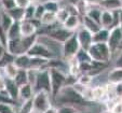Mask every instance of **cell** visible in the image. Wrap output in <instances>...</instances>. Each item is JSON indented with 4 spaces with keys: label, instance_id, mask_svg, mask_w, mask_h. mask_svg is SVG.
<instances>
[{
    "label": "cell",
    "instance_id": "cell-1",
    "mask_svg": "<svg viewBox=\"0 0 122 113\" xmlns=\"http://www.w3.org/2000/svg\"><path fill=\"white\" fill-rule=\"evenodd\" d=\"M54 98H56V101L61 106H72L75 108L78 106H84L88 102L81 94L75 90L72 85H65Z\"/></svg>",
    "mask_w": 122,
    "mask_h": 113
},
{
    "label": "cell",
    "instance_id": "cell-2",
    "mask_svg": "<svg viewBox=\"0 0 122 113\" xmlns=\"http://www.w3.org/2000/svg\"><path fill=\"white\" fill-rule=\"evenodd\" d=\"M92 60L102 62H108L111 58V52L106 42H93L88 48Z\"/></svg>",
    "mask_w": 122,
    "mask_h": 113
},
{
    "label": "cell",
    "instance_id": "cell-3",
    "mask_svg": "<svg viewBox=\"0 0 122 113\" xmlns=\"http://www.w3.org/2000/svg\"><path fill=\"white\" fill-rule=\"evenodd\" d=\"M50 69V78H51V96L55 97L57 93L67 85L68 75L64 71L56 68H49Z\"/></svg>",
    "mask_w": 122,
    "mask_h": 113
},
{
    "label": "cell",
    "instance_id": "cell-4",
    "mask_svg": "<svg viewBox=\"0 0 122 113\" xmlns=\"http://www.w3.org/2000/svg\"><path fill=\"white\" fill-rule=\"evenodd\" d=\"M32 86H34L35 93L39 92V90H46L51 94V78L49 67L38 71L37 78L35 80V83Z\"/></svg>",
    "mask_w": 122,
    "mask_h": 113
},
{
    "label": "cell",
    "instance_id": "cell-5",
    "mask_svg": "<svg viewBox=\"0 0 122 113\" xmlns=\"http://www.w3.org/2000/svg\"><path fill=\"white\" fill-rule=\"evenodd\" d=\"M50 96L51 94L46 90H39L36 92L32 97L34 101V112L42 113L46 109H48L51 106L50 104Z\"/></svg>",
    "mask_w": 122,
    "mask_h": 113
},
{
    "label": "cell",
    "instance_id": "cell-6",
    "mask_svg": "<svg viewBox=\"0 0 122 113\" xmlns=\"http://www.w3.org/2000/svg\"><path fill=\"white\" fill-rule=\"evenodd\" d=\"M80 44H79V41L77 39L76 32L71 37H69L64 43L62 44V55L64 56L66 59H69V58L75 57L78 51L80 50Z\"/></svg>",
    "mask_w": 122,
    "mask_h": 113
},
{
    "label": "cell",
    "instance_id": "cell-7",
    "mask_svg": "<svg viewBox=\"0 0 122 113\" xmlns=\"http://www.w3.org/2000/svg\"><path fill=\"white\" fill-rule=\"evenodd\" d=\"M27 54L30 57H41V58H46L48 60L52 59V58H55V55L50 51V48L44 43L38 41V40L29 48V51L27 52Z\"/></svg>",
    "mask_w": 122,
    "mask_h": 113
},
{
    "label": "cell",
    "instance_id": "cell-8",
    "mask_svg": "<svg viewBox=\"0 0 122 113\" xmlns=\"http://www.w3.org/2000/svg\"><path fill=\"white\" fill-rule=\"evenodd\" d=\"M121 44H122V30L119 25V26H116V27H112L111 29H109L107 45L110 48L111 54H113L119 50Z\"/></svg>",
    "mask_w": 122,
    "mask_h": 113
},
{
    "label": "cell",
    "instance_id": "cell-9",
    "mask_svg": "<svg viewBox=\"0 0 122 113\" xmlns=\"http://www.w3.org/2000/svg\"><path fill=\"white\" fill-rule=\"evenodd\" d=\"M76 36L80 44V47L88 51V48L93 43V33L82 26L81 28H78L76 30Z\"/></svg>",
    "mask_w": 122,
    "mask_h": 113
},
{
    "label": "cell",
    "instance_id": "cell-10",
    "mask_svg": "<svg viewBox=\"0 0 122 113\" xmlns=\"http://www.w3.org/2000/svg\"><path fill=\"white\" fill-rule=\"evenodd\" d=\"M75 32L70 31V30L66 29L65 27H55L52 30L48 32V37H50L51 39L55 40L56 42H60V43H64L69 37H71Z\"/></svg>",
    "mask_w": 122,
    "mask_h": 113
},
{
    "label": "cell",
    "instance_id": "cell-11",
    "mask_svg": "<svg viewBox=\"0 0 122 113\" xmlns=\"http://www.w3.org/2000/svg\"><path fill=\"white\" fill-rule=\"evenodd\" d=\"M19 88L20 86L14 82L13 79L5 78V92L12 100L19 99Z\"/></svg>",
    "mask_w": 122,
    "mask_h": 113
},
{
    "label": "cell",
    "instance_id": "cell-12",
    "mask_svg": "<svg viewBox=\"0 0 122 113\" xmlns=\"http://www.w3.org/2000/svg\"><path fill=\"white\" fill-rule=\"evenodd\" d=\"M101 26L102 28H106V29H111L112 27H115L112 11H107V10H103L102 11Z\"/></svg>",
    "mask_w": 122,
    "mask_h": 113
},
{
    "label": "cell",
    "instance_id": "cell-13",
    "mask_svg": "<svg viewBox=\"0 0 122 113\" xmlns=\"http://www.w3.org/2000/svg\"><path fill=\"white\" fill-rule=\"evenodd\" d=\"M35 95V89H34V86L31 85L30 83L27 84H24V85L20 86L19 88V99L21 100H27L32 98Z\"/></svg>",
    "mask_w": 122,
    "mask_h": 113
},
{
    "label": "cell",
    "instance_id": "cell-14",
    "mask_svg": "<svg viewBox=\"0 0 122 113\" xmlns=\"http://www.w3.org/2000/svg\"><path fill=\"white\" fill-rule=\"evenodd\" d=\"M62 26L70 31L76 32V30L80 26V17L79 15H69L66 19V21L62 24Z\"/></svg>",
    "mask_w": 122,
    "mask_h": 113
},
{
    "label": "cell",
    "instance_id": "cell-15",
    "mask_svg": "<svg viewBox=\"0 0 122 113\" xmlns=\"http://www.w3.org/2000/svg\"><path fill=\"white\" fill-rule=\"evenodd\" d=\"M14 64L17 66L19 69H29L30 68V56L26 54H20L16 55L14 58Z\"/></svg>",
    "mask_w": 122,
    "mask_h": 113
},
{
    "label": "cell",
    "instance_id": "cell-16",
    "mask_svg": "<svg viewBox=\"0 0 122 113\" xmlns=\"http://www.w3.org/2000/svg\"><path fill=\"white\" fill-rule=\"evenodd\" d=\"M37 35L28 36V37H21V52L22 54H26L29 48L37 41Z\"/></svg>",
    "mask_w": 122,
    "mask_h": 113
},
{
    "label": "cell",
    "instance_id": "cell-17",
    "mask_svg": "<svg viewBox=\"0 0 122 113\" xmlns=\"http://www.w3.org/2000/svg\"><path fill=\"white\" fill-rule=\"evenodd\" d=\"M98 5L102 10H107V11H116L122 8L120 0H102Z\"/></svg>",
    "mask_w": 122,
    "mask_h": 113
},
{
    "label": "cell",
    "instance_id": "cell-18",
    "mask_svg": "<svg viewBox=\"0 0 122 113\" xmlns=\"http://www.w3.org/2000/svg\"><path fill=\"white\" fill-rule=\"evenodd\" d=\"M83 21H82V26L85 28V29H88L89 31H91L92 33H95L96 31H98L99 29L102 28V26L99 25L97 22L93 21L91 17H89L88 15H83Z\"/></svg>",
    "mask_w": 122,
    "mask_h": 113
},
{
    "label": "cell",
    "instance_id": "cell-19",
    "mask_svg": "<svg viewBox=\"0 0 122 113\" xmlns=\"http://www.w3.org/2000/svg\"><path fill=\"white\" fill-rule=\"evenodd\" d=\"M7 35V40H14L21 38V26H20V22H14L11 25V27L7 30L5 32Z\"/></svg>",
    "mask_w": 122,
    "mask_h": 113
},
{
    "label": "cell",
    "instance_id": "cell-20",
    "mask_svg": "<svg viewBox=\"0 0 122 113\" xmlns=\"http://www.w3.org/2000/svg\"><path fill=\"white\" fill-rule=\"evenodd\" d=\"M108 82L113 84L121 83L122 82V68L121 67H115L111 69L108 73Z\"/></svg>",
    "mask_w": 122,
    "mask_h": 113
},
{
    "label": "cell",
    "instance_id": "cell-21",
    "mask_svg": "<svg viewBox=\"0 0 122 113\" xmlns=\"http://www.w3.org/2000/svg\"><path fill=\"white\" fill-rule=\"evenodd\" d=\"M10 14L14 22H22L24 21V16H25V9L20 7H14L13 9L7 11Z\"/></svg>",
    "mask_w": 122,
    "mask_h": 113
},
{
    "label": "cell",
    "instance_id": "cell-22",
    "mask_svg": "<svg viewBox=\"0 0 122 113\" xmlns=\"http://www.w3.org/2000/svg\"><path fill=\"white\" fill-rule=\"evenodd\" d=\"M13 23H14V21L11 16H10V14L5 10L1 9V26H2L3 31L7 32V30L11 27V25Z\"/></svg>",
    "mask_w": 122,
    "mask_h": 113
},
{
    "label": "cell",
    "instance_id": "cell-23",
    "mask_svg": "<svg viewBox=\"0 0 122 113\" xmlns=\"http://www.w3.org/2000/svg\"><path fill=\"white\" fill-rule=\"evenodd\" d=\"M14 82L19 86H22L24 84L29 83L28 82V74H27V70L26 69H19L16 75L14 76Z\"/></svg>",
    "mask_w": 122,
    "mask_h": 113
},
{
    "label": "cell",
    "instance_id": "cell-24",
    "mask_svg": "<svg viewBox=\"0 0 122 113\" xmlns=\"http://www.w3.org/2000/svg\"><path fill=\"white\" fill-rule=\"evenodd\" d=\"M109 29L106 28H101L98 31L93 33V42H106L108 40Z\"/></svg>",
    "mask_w": 122,
    "mask_h": 113
},
{
    "label": "cell",
    "instance_id": "cell-25",
    "mask_svg": "<svg viewBox=\"0 0 122 113\" xmlns=\"http://www.w3.org/2000/svg\"><path fill=\"white\" fill-rule=\"evenodd\" d=\"M40 22H41L43 25H53L57 22L56 19V13L55 12H50V11H46L44 14L42 15V17L40 19Z\"/></svg>",
    "mask_w": 122,
    "mask_h": 113
},
{
    "label": "cell",
    "instance_id": "cell-26",
    "mask_svg": "<svg viewBox=\"0 0 122 113\" xmlns=\"http://www.w3.org/2000/svg\"><path fill=\"white\" fill-rule=\"evenodd\" d=\"M2 70L5 71L3 73H5V78L14 79V76L16 75V73L19 71V68H17V66L14 62H11V64H8L7 66H5L2 68Z\"/></svg>",
    "mask_w": 122,
    "mask_h": 113
},
{
    "label": "cell",
    "instance_id": "cell-27",
    "mask_svg": "<svg viewBox=\"0 0 122 113\" xmlns=\"http://www.w3.org/2000/svg\"><path fill=\"white\" fill-rule=\"evenodd\" d=\"M75 58L76 60L81 64V62H91L92 61V58H91L90 54L86 50H83V48H80L78 51V53L75 55Z\"/></svg>",
    "mask_w": 122,
    "mask_h": 113
},
{
    "label": "cell",
    "instance_id": "cell-28",
    "mask_svg": "<svg viewBox=\"0 0 122 113\" xmlns=\"http://www.w3.org/2000/svg\"><path fill=\"white\" fill-rule=\"evenodd\" d=\"M34 112V101L32 98L27 100H24L23 104L20 107V110L17 113H32Z\"/></svg>",
    "mask_w": 122,
    "mask_h": 113
},
{
    "label": "cell",
    "instance_id": "cell-29",
    "mask_svg": "<svg viewBox=\"0 0 122 113\" xmlns=\"http://www.w3.org/2000/svg\"><path fill=\"white\" fill-rule=\"evenodd\" d=\"M14 58H15V55L9 53V52L5 50V52L3 53V55L0 57V69H2L5 66H7L8 64H11V62H14Z\"/></svg>",
    "mask_w": 122,
    "mask_h": 113
},
{
    "label": "cell",
    "instance_id": "cell-30",
    "mask_svg": "<svg viewBox=\"0 0 122 113\" xmlns=\"http://www.w3.org/2000/svg\"><path fill=\"white\" fill-rule=\"evenodd\" d=\"M43 5L46 8V11H50V12H57L60 9V3L57 1H52V0H46L43 2Z\"/></svg>",
    "mask_w": 122,
    "mask_h": 113
},
{
    "label": "cell",
    "instance_id": "cell-31",
    "mask_svg": "<svg viewBox=\"0 0 122 113\" xmlns=\"http://www.w3.org/2000/svg\"><path fill=\"white\" fill-rule=\"evenodd\" d=\"M94 93V100H102L104 97H106V89L103 86H96L93 88Z\"/></svg>",
    "mask_w": 122,
    "mask_h": 113
},
{
    "label": "cell",
    "instance_id": "cell-32",
    "mask_svg": "<svg viewBox=\"0 0 122 113\" xmlns=\"http://www.w3.org/2000/svg\"><path fill=\"white\" fill-rule=\"evenodd\" d=\"M35 9H36V5L35 2H31L27 8H25V16H24V19H35Z\"/></svg>",
    "mask_w": 122,
    "mask_h": 113
},
{
    "label": "cell",
    "instance_id": "cell-33",
    "mask_svg": "<svg viewBox=\"0 0 122 113\" xmlns=\"http://www.w3.org/2000/svg\"><path fill=\"white\" fill-rule=\"evenodd\" d=\"M68 16H69V13L66 10V8H60L58 11L56 12V19H57V22L61 24L64 23Z\"/></svg>",
    "mask_w": 122,
    "mask_h": 113
},
{
    "label": "cell",
    "instance_id": "cell-34",
    "mask_svg": "<svg viewBox=\"0 0 122 113\" xmlns=\"http://www.w3.org/2000/svg\"><path fill=\"white\" fill-rule=\"evenodd\" d=\"M92 80H93L92 75H90V74H88V73H81L77 81H78L80 84H82V85L89 86L91 84V82H92Z\"/></svg>",
    "mask_w": 122,
    "mask_h": 113
},
{
    "label": "cell",
    "instance_id": "cell-35",
    "mask_svg": "<svg viewBox=\"0 0 122 113\" xmlns=\"http://www.w3.org/2000/svg\"><path fill=\"white\" fill-rule=\"evenodd\" d=\"M0 113H17L14 110L13 104L0 102Z\"/></svg>",
    "mask_w": 122,
    "mask_h": 113
},
{
    "label": "cell",
    "instance_id": "cell-36",
    "mask_svg": "<svg viewBox=\"0 0 122 113\" xmlns=\"http://www.w3.org/2000/svg\"><path fill=\"white\" fill-rule=\"evenodd\" d=\"M81 96L84 98V100L86 101H91V100H94V93H93V88L89 87V86H85L84 90L82 92Z\"/></svg>",
    "mask_w": 122,
    "mask_h": 113
},
{
    "label": "cell",
    "instance_id": "cell-37",
    "mask_svg": "<svg viewBox=\"0 0 122 113\" xmlns=\"http://www.w3.org/2000/svg\"><path fill=\"white\" fill-rule=\"evenodd\" d=\"M46 12V8H44L43 3H39L36 5V9H35V19H40L42 17V15Z\"/></svg>",
    "mask_w": 122,
    "mask_h": 113
},
{
    "label": "cell",
    "instance_id": "cell-38",
    "mask_svg": "<svg viewBox=\"0 0 122 113\" xmlns=\"http://www.w3.org/2000/svg\"><path fill=\"white\" fill-rule=\"evenodd\" d=\"M0 5L5 11H9V10L13 9L14 7H16L14 0H0Z\"/></svg>",
    "mask_w": 122,
    "mask_h": 113
},
{
    "label": "cell",
    "instance_id": "cell-39",
    "mask_svg": "<svg viewBox=\"0 0 122 113\" xmlns=\"http://www.w3.org/2000/svg\"><path fill=\"white\" fill-rule=\"evenodd\" d=\"M77 108L72 106H61L58 108V113H77Z\"/></svg>",
    "mask_w": 122,
    "mask_h": 113
},
{
    "label": "cell",
    "instance_id": "cell-40",
    "mask_svg": "<svg viewBox=\"0 0 122 113\" xmlns=\"http://www.w3.org/2000/svg\"><path fill=\"white\" fill-rule=\"evenodd\" d=\"M14 2H15V5L16 7H20V8H27L28 5H30V0H14Z\"/></svg>",
    "mask_w": 122,
    "mask_h": 113
},
{
    "label": "cell",
    "instance_id": "cell-41",
    "mask_svg": "<svg viewBox=\"0 0 122 113\" xmlns=\"http://www.w3.org/2000/svg\"><path fill=\"white\" fill-rule=\"evenodd\" d=\"M115 93H116V97H119V98L122 99V82L115 84Z\"/></svg>",
    "mask_w": 122,
    "mask_h": 113
},
{
    "label": "cell",
    "instance_id": "cell-42",
    "mask_svg": "<svg viewBox=\"0 0 122 113\" xmlns=\"http://www.w3.org/2000/svg\"><path fill=\"white\" fill-rule=\"evenodd\" d=\"M111 111H112V113H122V100L118 101L117 104L111 108Z\"/></svg>",
    "mask_w": 122,
    "mask_h": 113
},
{
    "label": "cell",
    "instance_id": "cell-43",
    "mask_svg": "<svg viewBox=\"0 0 122 113\" xmlns=\"http://www.w3.org/2000/svg\"><path fill=\"white\" fill-rule=\"evenodd\" d=\"M42 113H58V108H55V107H53V106H50Z\"/></svg>",
    "mask_w": 122,
    "mask_h": 113
},
{
    "label": "cell",
    "instance_id": "cell-44",
    "mask_svg": "<svg viewBox=\"0 0 122 113\" xmlns=\"http://www.w3.org/2000/svg\"><path fill=\"white\" fill-rule=\"evenodd\" d=\"M116 67H121L122 68V52L117 57V59H116Z\"/></svg>",
    "mask_w": 122,
    "mask_h": 113
},
{
    "label": "cell",
    "instance_id": "cell-45",
    "mask_svg": "<svg viewBox=\"0 0 122 113\" xmlns=\"http://www.w3.org/2000/svg\"><path fill=\"white\" fill-rule=\"evenodd\" d=\"M5 92V78L0 75V93Z\"/></svg>",
    "mask_w": 122,
    "mask_h": 113
},
{
    "label": "cell",
    "instance_id": "cell-46",
    "mask_svg": "<svg viewBox=\"0 0 122 113\" xmlns=\"http://www.w3.org/2000/svg\"><path fill=\"white\" fill-rule=\"evenodd\" d=\"M90 5H98L99 2H101L102 0H86Z\"/></svg>",
    "mask_w": 122,
    "mask_h": 113
},
{
    "label": "cell",
    "instance_id": "cell-47",
    "mask_svg": "<svg viewBox=\"0 0 122 113\" xmlns=\"http://www.w3.org/2000/svg\"><path fill=\"white\" fill-rule=\"evenodd\" d=\"M5 46L3 45L1 42H0V57L3 55V53H5Z\"/></svg>",
    "mask_w": 122,
    "mask_h": 113
},
{
    "label": "cell",
    "instance_id": "cell-48",
    "mask_svg": "<svg viewBox=\"0 0 122 113\" xmlns=\"http://www.w3.org/2000/svg\"><path fill=\"white\" fill-rule=\"evenodd\" d=\"M101 113H112V111H111L110 109H105V110H103Z\"/></svg>",
    "mask_w": 122,
    "mask_h": 113
},
{
    "label": "cell",
    "instance_id": "cell-49",
    "mask_svg": "<svg viewBox=\"0 0 122 113\" xmlns=\"http://www.w3.org/2000/svg\"><path fill=\"white\" fill-rule=\"evenodd\" d=\"M119 16H120V24L122 23V8L119 10Z\"/></svg>",
    "mask_w": 122,
    "mask_h": 113
},
{
    "label": "cell",
    "instance_id": "cell-50",
    "mask_svg": "<svg viewBox=\"0 0 122 113\" xmlns=\"http://www.w3.org/2000/svg\"><path fill=\"white\" fill-rule=\"evenodd\" d=\"M77 113H91V112H89V111H81V112H77Z\"/></svg>",
    "mask_w": 122,
    "mask_h": 113
},
{
    "label": "cell",
    "instance_id": "cell-51",
    "mask_svg": "<svg viewBox=\"0 0 122 113\" xmlns=\"http://www.w3.org/2000/svg\"><path fill=\"white\" fill-rule=\"evenodd\" d=\"M36 1H38V0H30V2H36Z\"/></svg>",
    "mask_w": 122,
    "mask_h": 113
},
{
    "label": "cell",
    "instance_id": "cell-52",
    "mask_svg": "<svg viewBox=\"0 0 122 113\" xmlns=\"http://www.w3.org/2000/svg\"><path fill=\"white\" fill-rule=\"evenodd\" d=\"M52 1H57V2H60V1H62V0H52Z\"/></svg>",
    "mask_w": 122,
    "mask_h": 113
},
{
    "label": "cell",
    "instance_id": "cell-53",
    "mask_svg": "<svg viewBox=\"0 0 122 113\" xmlns=\"http://www.w3.org/2000/svg\"><path fill=\"white\" fill-rule=\"evenodd\" d=\"M120 1H121V3H122V0H120Z\"/></svg>",
    "mask_w": 122,
    "mask_h": 113
}]
</instances>
